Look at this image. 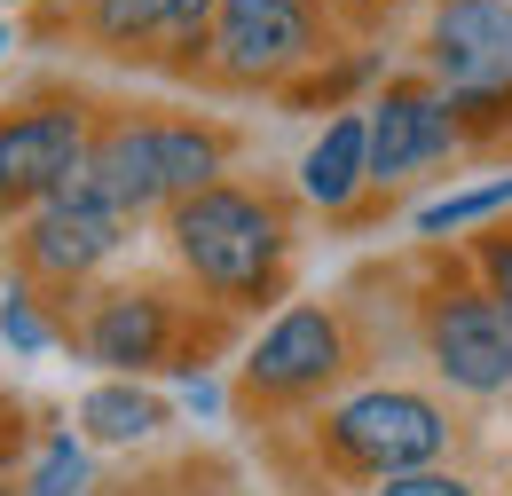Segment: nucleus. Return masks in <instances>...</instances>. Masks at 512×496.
Instances as JSON below:
<instances>
[{"label":"nucleus","instance_id":"f257e3e1","mask_svg":"<svg viewBox=\"0 0 512 496\" xmlns=\"http://www.w3.org/2000/svg\"><path fill=\"white\" fill-rule=\"evenodd\" d=\"M221 174V142L205 134V126H174V119H142V126H111L95 150H87V166H79V182L95 189L103 205H119V213H142V205H182L197 189H213Z\"/></svg>","mask_w":512,"mask_h":496},{"label":"nucleus","instance_id":"f03ea898","mask_svg":"<svg viewBox=\"0 0 512 496\" xmlns=\"http://www.w3.org/2000/svg\"><path fill=\"white\" fill-rule=\"evenodd\" d=\"M174 252L190 260L213 292L253 300L260 284L276 276V260H284V221H276L268 197L213 182V189H197V197L174 205Z\"/></svg>","mask_w":512,"mask_h":496},{"label":"nucleus","instance_id":"7ed1b4c3","mask_svg":"<svg viewBox=\"0 0 512 496\" xmlns=\"http://www.w3.org/2000/svg\"><path fill=\"white\" fill-rule=\"evenodd\" d=\"M331 441H339L347 465H363V473L386 481V473L434 465L449 449V418L426 394H410V386H371V394H355V402L331 410Z\"/></svg>","mask_w":512,"mask_h":496},{"label":"nucleus","instance_id":"20e7f679","mask_svg":"<svg viewBox=\"0 0 512 496\" xmlns=\"http://www.w3.org/2000/svg\"><path fill=\"white\" fill-rule=\"evenodd\" d=\"M426 347H434V363H442L449 386H465V394H505L512 386V315L489 300V292H457L434 308L426 323Z\"/></svg>","mask_w":512,"mask_h":496},{"label":"nucleus","instance_id":"39448f33","mask_svg":"<svg viewBox=\"0 0 512 496\" xmlns=\"http://www.w3.org/2000/svg\"><path fill=\"white\" fill-rule=\"evenodd\" d=\"M87 166L79 111H24L0 126V205H48Z\"/></svg>","mask_w":512,"mask_h":496},{"label":"nucleus","instance_id":"423d86ee","mask_svg":"<svg viewBox=\"0 0 512 496\" xmlns=\"http://www.w3.org/2000/svg\"><path fill=\"white\" fill-rule=\"evenodd\" d=\"M127 237V213L119 205H103L95 189L71 174L40 213H32V229H24V252H32V268H48V276H87L95 260H111Z\"/></svg>","mask_w":512,"mask_h":496},{"label":"nucleus","instance_id":"0eeeda50","mask_svg":"<svg viewBox=\"0 0 512 496\" xmlns=\"http://www.w3.org/2000/svg\"><path fill=\"white\" fill-rule=\"evenodd\" d=\"M347 363V339H339V315L331 308H284L245 355L253 394H308Z\"/></svg>","mask_w":512,"mask_h":496},{"label":"nucleus","instance_id":"6e6552de","mask_svg":"<svg viewBox=\"0 0 512 496\" xmlns=\"http://www.w3.org/2000/svg\"><path fill=\"white\" fill-rule=\"evenodd\" d=\"M434 71L449 95L512 87V0H449L434 16Z\"/></svg>","mask_w":512,"mask_h":496},{"label":"nucleus","instance_id":"1a4fd4ad","mask_svg":"<svg viewBox=\"0 0 512 496\" xmlns=\"http://www.w3.org/2000/svg\"><path fill=\"white\" fill-rule=\"evenodd\" d=\"M213 56H221V71H237V79L292 71V63L308 56V16H300V0H221V16H213Z\"/></svg>","mask_w":512,"mask_h":496},{"label":"nucleus","instance_id":"9d476101","mask_svg":"<svg viewBox=\"0 0 512 496\" xmlns=\"http://www.w3.org/2000/svg\"><path fill=\"white\" fill-rule=\"evenodd\" d=\"M449 142H457L449 95H426V87H386V103L371 111V182H402V174L434 166Z\"/></svg>","mask_w":512,"mask_h":496},{"label":"nucleus","instance_id":"9b49d317","mask_svg":"<svg viewBox=\"0 0 512 496\" xmlns=\"http://www.w3.org/2000/svg\"><path fill=\"white\" fill-rule=\"evenodd\" d=\"M87 355L111 363V371H150V363H166V308H158L150 292L103 300L95 323H87Z\"/></svg>","mask_w":512,"mask_h":496},{"label":"nucleus","instance_id":"f8f14e48","mask_svg":"<svg viewBox=\"0 0 512 496\" xmlns=\"http://www.w3.org/2000/svg\"><path fill=\"white\" fill-rule=\"evenodd\" d=\"M371 182V119H331L323 126V142L300 158V189L316 197L323 213H339V205H355V189Z\"/></svg>","mask_w":512,"mask_h":496},{"label":"nucleus","instance_id":"ddd939ff","mask_svg":"<svg viewBox=\"0 0 512 496\" xmlns=\"http://www.w3.org/2000/svg\"><path fill=\"white\" fill-rule=\"evenodd\" d=\"M166 426V410L142 394V386H95L87 402H79V434L87 441H142Z\"/></svg>","mask_w":512,"mask_h":496},{"label":"nucleus","instance_id":"4468645a","mask_svg":"<svg viewBox=\"0 0 512 496\" xmlns=\"http://www.w3.org/2000/svg\"><path fill=\"white\" fill-rule=\"evenodd\" d=\"M213 8H221V0H103L95 24H103L111 40H142V32H197Z\"/></svg>","mask_w":512,"mask_h":496},{"label":"nucleus","instance_id":"2eb2a0df","mask_svg":"<svg viewBox=\"0 0 512 496\" xmlns=\"http://www.w3.org/2000/svg\"><path fill=\"white\" fill-rule=\"evenodd\" d=\"M505 205H512V174H497V182H473V189H449L434 205H418V229H426V237H449V229H473V221H489V213H505Z\"/></svg>","mask_w":512,"mask_h":496},{"label":"nucleus","instance_id":"dca6fc26","mask_svg":"<svg viewBox=\"0 0 512 496\" xmlns=\"http://www.w3.org/2000/svg\"><path fill=\"white\" fill-rule=\"evenodd\" d=\"M79 489H87V449L71 434H56L32 465V496H79Z\"/></svg>","mask_w":512,"mask_h":496},{"label":"nucleus","instance_id":"f3484780","mask_svg":"<svg viewBox=\"0 0 512 496\" xmlns=\"http://www.w3.org/2000/svg\"><path fill=\"white\" fill-rule=\"evenodd\" d=\"M379 496H473V481H457V473H434V465H418V473H386Z\"/></svg>","mask_w":512,"mask_h":496},{"label":"nucleus","instance_id":"a211bd4d","mask_svg":"<svg viewBox=\"0 0 512 496\" xmlns=\"http://www.w3.org/2000/svg\"><path fill=\"white\" fill-rule=\"evenodd\" d=\"M0 331H8L16 347H48V323L24 308V292H8V300H0Z\"/></svg>","mask_w":512,"mask_h":496},{"label":"nucleus","instance_id":"6ab92c4d","mask_svg":"<svg viewBox=\"0 0 512 496\" xmlns=\"http://www.w3.org/2000/svg\"><path fill=\"white\" fill-rule=\"evenodd\" d=\"M481 260H489V284H497L489 300H497V308L512 315V245H489V252H481Z\"/></svg>","mask_w":512,"mask_h":496},{"label":"nucleus","instance_id":"aec40b11","mask_svg":"<svg viewBox=\"0 0 512 496\" xmlns=\"http://www.w3.org/2000/svg\"><path fill=\"white\" fill-rule=\"evenodd\" d=\"M0 496H8V489H0Z\"/></svg>","mask_w":512,"mask_h":496}]
</instances>
